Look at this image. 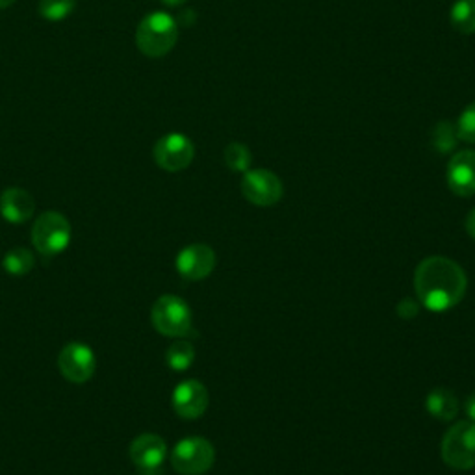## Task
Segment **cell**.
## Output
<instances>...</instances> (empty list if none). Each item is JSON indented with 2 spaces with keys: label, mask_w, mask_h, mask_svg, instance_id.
<instances>
[{
  "label": "cell",
  "mask_w": 475,
  "mask_h": 475,
  "mask_svg": "<svg viewBox=\"0 0 475 475\" xmlns=\"http://www.w3.org/2000/svg\"><path fill=\"white\" fill-rule=\"evenodd\" d=\"M414 288L427 310L446 312L462 301L468 278L457 262L446 257H430L416 268Z\"/></svg>",
  "instance_id": "obj_1"
},
{
  "label": "cell",
  "mask_w": 475,
  "mask_h": 475,
  "mask_svg": "<svg viewBox=\"0 0 475 475\" xmlns=\"http://www.w3.org/2000/svg\"><path fill=\"white\" fill-rule=\"evenodd\" d=\"M178 39V25L166 12H153L141 19L136 30V45L147 58H162L173 51Z\"/></svg>",
  "instance_id": "obj_2"
},
{
  "label": "cell",
  "mask_w": 475,
  "mask_h": 475,
  "mask_svg": "<svg viewBox=\"0 0 475 475\" xmlns=\"http://www.w3.org/2000/svg\"><path fill=\"white\" fill-rule=\"evenodd\" d=\"M71 223L60 212L41 214L32 227V244L41 257H56L71 244Z\"/></svg>",
  "instance_id": "obj_3"
},
{
  "label": "cell",
  "mask_w": 475,
  "mask_h": 475,
  "mask_svg": "<svg viewBox=\"0 0 475 475\" xmlns=\"http://www.w3.org/2000/svg\"><path fill=\"white\" fill-rule=\"evenodd\" d=\"M151 321L160 335L169 339H182L192 335L194 330L192 310L177 296L158 298L151 310Z\"/></svg>",
  "instance_id": "obj_4"
},
{
  "label": "cell",
  "mask_w": 475,
  "mask_h": 475,
  "mask_svg": "<svg viewBox=\"0 0 475 475\" xmlns=\"http://www.w3.org/2000/svg\"><path fill=\"white\" fill-rule=\"evenodd\" d=\"M216 460L214 446L203 437H187L171 451V464L182 475H203Z\"/></svg>",
  "instance_id": "obj_5"
},
{
  "label": "cell",
  "mask_w": 475,
  "mask_h": 475,
  "mask_svg": "<svg viewBox=\"0 0 475 475\" xmlns=\"http://www.w3.org/2000/svg\"><path fill=\"white\" fill-rule=\"evenodd\" d=\"M442 459L455 470L475 468V423L459 421L444 435Z\"/></svg>",
  "instance_id": "obj_6"
},
{
  "label": "cell",
  "mask_w": 475,
  "mask_h": 475,
  "mask_svg": "<svg viewBox=\"0 0 475 475\" xmlns=\"http://www.w3.org/2000/svg\"><path fill=\"white\" fill-rule=\"evenodd\" d=\"M153 157L158 167L169 173H177L186 169L194 162L196 147L192 144V139L186 137L184 134L171 132L157 141Z\"/></svg>",
  "instance_id": "obj_7"
},
{
  "label": "cell",
  "mask_w": 475,
  "mask_h": 475,
  "mask_svg": "<svg viewBox=\"0 0 475 475\" xmlns=\"http://www.w3.org/2000/svg\"><path fill=\"white\" fill-rule=\"evenodd\" d=\"M282 192L280 178L268 169L246 171L242 178V194L251 205L273 207L280 201Z\"/></svg>",
  "instance_id": "obj_8"
},
{
  "label": "cell",
  "mask_w": 475,
  "mask_h": 475,
  "mask_svg": "<svg viewBox=\"0 0 475 475\" xmlns=\"http://www.w3.org/2000/svg\"><path fill=\"white\" fill-rule=\"evenodd\" d=\"M58 368L60 373L67 379L69 383H87L97 368V359L89 346L82 342L67 344L58 355Z\"/></svg>",
  "instance_id": "obj_9"
},
{
  "label": "cell",
  "mask_w": 475,
  "mask_h": 475,
  "mask_svg": "<svg viewBox=\"0 0 475 475\" xmlns=\"http://www.w3.org/2000/svg\"><path fill=\"white\" fill-rule=\"evenodd\" d=\"M208 401L210 398L207 387L196 379H187V381L177 385L171 398L175 412L184 419L201 418L208 409Z\"/></svg>",
  "instance_id": "obj_10"
},
{
  "label": "cell",
  "mask_w": 475,
  "mask_h": 475,
  "mask_svg": "<svg viewBox=\"0 0 475 475\" xmlns=\"http://www.w3.org/2000/svg\"><path fill=\"white\" fill-rule=\"evenodd\" d=\"M175 266L182 278L203 280L216 268V253L207 244H192L177 255Z\"/></svg>",
  "instance_id": "obj_11"
},
{
  "label": "cell",
  "mask_w": 475,
  "mask_h": 475,
  "mask_svg": "<svg viewBox=\"0 0 475 475\" xmlns=\"http://www.w3.org/2000/svg\"><path fill=\"white\" fill-rule=\"evenodd\" d=\"M128 453H130V459L137 466L139 471L153 475L166 462L167 444L164 442L162 437L153 435V433H146V435H139L137 439H134Z\"/></svg>",
  "instance_id": "obj_12"
},
{
  "label": "cell",
  "mask_w": 475,
  "mask_h": 475,
  "mask_svg": "<svg viewBox=\"0 0 475 475\" xmlns=\"http://www.w3.org/2000/svg\"><path fill=\"white\" fill-rule=\"evenodd\" d=\"M448 186L459 197L475 196V151H459L448 164Z\"/></svg>",
  "instance_id": "obj_13"
},
{
  "label": "cell",
  "mask_w": 475,
  "mask_h": 475,
  "mask_svg": "<svg viewBox=\"0 0 475 475\" xmlns=\"http://www.w3.org/2000/svg\"><path fill=\"white\" fill-rule=\"evenodd\" d=\"M35 201L23 187H8L0 196V216L10 223H25L34 216Z\"/></svg>",
  "instance_id": "obj_14"
},
{
  "label": "cell",
  "mask_w": 475,
  "mask_h": 475,
  "mask_svg": "<svg viewBox=\"0 0 475 475\" xmlns=\"http://www.w3.org/2000/svg\"><path fill=\"white\" fill-rule=\"evenodd\" d=\"M425 407L433 418L442 419V421H450L459 412V399L448 389H435V390L430 392V396H427Z\"/></svg>",
  "instance_id": "obj_15"
},
{
  "label": "cell",
  "mask_w": 475,
  "mask_h": 475,
  "mask_svg": "<svg viewBox=\"0 0 475 475\" xmlns=\"http://www.w3.org/2000/svg\"><path fill=\"white\" fill-rule=\"evenodd\" d=\"M451 26L460 34H475V0H457L450 14Z\"/></svg>",
  "instance_id": "obj_16"
},
{
  "label": "cell",
  "mask_w": 475,
  "mask_h": 475,
  "mask_svg": "<svg viewBox=\"0 0 475 475\" xmlns=\"http://www.w3.org/2000/svg\"><path fill=\"white\" fill-rule=\"evenodd\" d=\"M194 360H196V349L186 340H178L171 344L166 353V362L175 371H186L194 364Z\"/></svg>",
  "instance_id": "obj_17"
},
{
  "label": "cell",
  "mask_w": 475,
  "mask_h": 475,
  "mask_svg": "<svg viewBox=\"0 0 475 475\" xmlns=\"http://www.w3.org/2000/svg\"><path fill=\"white\" fill-rule=\"evenodd\" d=\"M34 264H35V258H34L32 251L26 248H15V249L8 251L3 260L5 269L14 277H23V275L30 273L34 269Z\"/></svg>",
  "instance_id": "obj_18"
},
{
  "label": "cell",
  "mask_w": 475,
  "mask_h": 475,
  "mask_svg": "<svg viewBox=\"0 0 475 475\" xmlns=\"http://www.w3.org/2000/svg\"><path fill=\"white\" fill-rule=\"evenodd\" d=\"M76 8V0H39V15L46 21H64Z\"/></svg>",
  "instance_id": "obj_19"
},
{
  "label": "cell",
  "mask_w": 475,
  "mask_h": 475,
  "mask_svg": "<svg viewBox=\"0 0 475 475\" xmlns=\"http://www.w3.org/2000/svg\"><path fill=\"white\" fill-rule=\"evenodd\" d=\"M457 141H459L457 130H455V126H453L450 121H440V123L435 126L433 134H431V144H433V147H435L439 153H442V155L453 151V149L457 147Z\"/></svg>",
  "instance_id": "obj_20"
},
{
  "label": "cell",
  "mask_w": 475,
  "mask_h": 475,
  "mask_svg": "<svg viewBox=\"0 0 475 475\" xmlns=\"http://www.w3.org/2000/svg\"><path fill=\"white\" fill-rule=\"evenodd\" d=\"M251 160H253L251 151L244 144H238V141H234V144L227 146L225 164L228 169H232L236 173H246V171H249Z\"/></svg>",
  "instance_id": "obj_21"
},
{
  "label": "cell",
  "mask_w": 475,
  "mask_h": 475,
  "mask_svg": "<svg viewBox=\"0 0 475 475\" xmlns=\"http://www.w3.org/2000/svg\"><path fill=\"white\" fill-rule=\"evenodd\" d=\"M457 136L466 144H475V103L468 105L457 121Z\"/></svg>",
  "instance_id": "obj_22"
},
{
  "label": "cell",
  "mask_w": 475,
  "mask_h": 475,
  "mask_svg": "<svg viewBox=\"0 0 475 475\" xmlns=\"http://www.w3.org/2000/svg\"><path fill=\"white\" fill-rule=\"evenodd\" d=\"M419 312V307L416 301L412 299H403L399 305H398V314L403 318V319H412L416 318Z\"/></svg>",
  "instance_id": "obj_23"
},
{
  "label": "cell",
  "mask_w": 475,
  "mask_h": 475,
  "mask_svg": "<svg viewBox=\"0 0 475 475\" xmlns=\"http://www.w3.org/2000/svg\"><path fill=\"white\" fill-rule=\"evenodd\" d=\"M464 412L470 418V421L475 423V392L471 396H468V399L464 401Z\"/></svg>",
  "instance_id": "obj_24"
},
{
  "label": "cell",
  "mask_w": 475,
  "mask_h": 475,
  "mask_svg": "<svg viewBox=\"0 0 475 475\" xmlns=\"http://www.w3.org/2000/svg\"><path fill=\"white\" fill-rule=\"evenodd\" d=\"M466 232L473 238V240H475V208L468 214V217H466Z\"/></svg>",
  "instance_id": "obj_25"
},
{
  "label": "cell",
  "mask_w": 475,
  "mask_h": 475,
  "mask_svg": "<svg viewBox=\"0 0 475 475\" xmlns=\"http://www.w3.org/2000/svg\"><path fill=\"white\" fill-rule=\"evenodd\" d=\"M186 3V0H162V5H166L167 8H178Z\"/></svg>",
  "instance_id": "obj_26"
},
{
  "label": "cell",
  "mask_w": 475,
  "mask_h": 475,
  "mask_svg": "<svg viewBox=\"0 0 475 475\" xmlns=\"http://www.w3.org/2000/svg\"><path fill=\"white\" fill-rule=\"evenodd\" d=\"M14 3H15V0H0V10L10 8Z\"/></svg>",
  "instance_id": "obj_27"
}]
</instances>
